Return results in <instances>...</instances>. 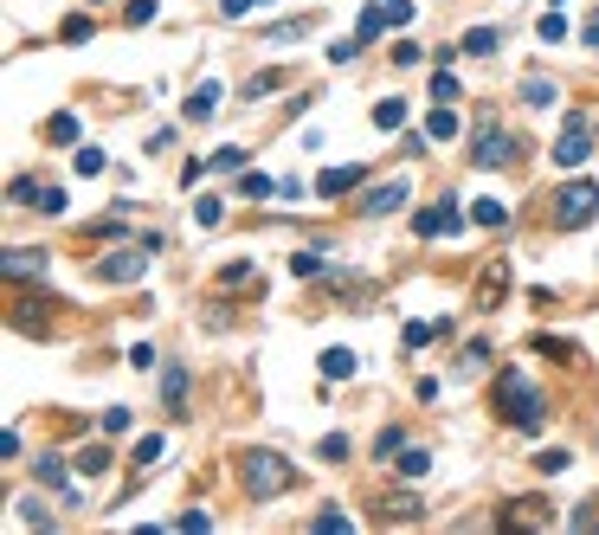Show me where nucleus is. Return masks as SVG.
<instances>
[{
	"mask_svg": "<svg viewBox=\"0 0 599 535\" xmlns=\"http://www.w3.org/2000/svg\"><path fill=\"white\" fill-rule=\"evenodd\" d=\"M490 407H497V419L515 426V433H541V426H548V393H541L535 374H522V368H503V374H497Z\"/></svg>",
	"mask_w": 599,
	"mask_h": 535,
	"instance_id": "obj_1",
	"label": "nucleus"
},
{
	"mask_svg": "<svg viewBox=\"0 0 599 535\" xmlns=\"http://www.w3.org/2000/svg\"><path fill=\"white\" fill-rule=\"evenodd\" d=\"M239 484H245V497L271 503V497H284L296 484V465L284 458V451H271V445H245L239 451Z\"/></svg>",
	"mask_w": 599,
	"mask_h": 535,
	"instance_id": "obj_2",
	"label": "nucleus"
},
{
	"mask_svg": "<svg viewBox=\"0 0 599 535\" xmlns=\"http://www.w3.org/2000/svg\"><path fill=\"white\" fill-rule=\"evenodd\" d=\"M548 213H554L561 232H580L587 220H599V181H561L554 200H548Z\"/></svg>",
	"mask_w": 599,
	"mask_h": 535,
	"instance_id": "obj_3",
	"label": "nucleus"
},
{
	"mask_svg": "<svg viewBox=\"0 0 599 535\" xmlns=\"http://www.w3.org/2000/svg\"><path fill=\"white\" fill-rule=\"evenodd\" d=\"M503 162H515V136L497 129V117H483L477 142H471V168H503Z\"/></svg>",
	"mask_w": 599,
	"mask_h": 535,
	"instance_id": "obj_4",
	"label": "nucleus"
},
{
	"mask_svg": "<svg viewBox=\"0 0 599 535\" xmlns=\"http://www.w3.org/2000/svg\"><path fill=\"white\" fill-rule=\"evenodd\" d=\"M587 149H593V117L587 110H567V129H561V142H554V168H580Z\"/></svg>",
	"mask_w": 599,
	"mask_h": 535,
	"instance_id": "obj_5",
	"label": "nucleus"
},
{
	"mask_svg": "<svg viewBox=\"0 0 599 535\" xmlns=\"http://www.w3.org/2000/svg\"><path fill=\"white\" fill-rule=\"evenodd\" d=\"M413 0H368L361 7V39H380L387 33V26H413Z\"/></svg>",
	"mask_w": 599,
	"mask_h": 535,
	"instance_id": "obj_6",
	"label": "nucleus"
},
{
	"mask_svg": "<svg viewBox=\"0 0 599 535\" xmlns=\"http://www.w3.org/2000/svg\"><path fill=\"white\" fill-rule=\"evenodd\" d=\"M406 200H413V187H406V181H380V187L361 194V220H387V213H400Z\"/></svg>",
	"mask_w": 599,
	"mask_h": 535,
	"instance_id": "obj_7",
	"label": "nucleus"
},
{
	"mask_svg": "<svg viewBox=\"0 0 599 535\" xmlns=\"http://www.w3.org/2000/svg\"><path fill=\"white\" fill-rule=\"evenodd\" d=\"M457 226H465V220H457V200H451V194H445V200H432V207L419 213V220H413V232H419V239H451Z\"/></svg>",
	"mask_w": 599,
	"mask_h": 535,
	"instance_id": "obj_8",
	"label": "nucleus"
},
{
	"mask_svg": "<svg viewBox=\"0 0 599 535\" xmlns=\"http://www.w3.org/2000/svg\"><path fill=\"white\" fill-rule=\"evenodd\" d=\"M142 272H149L142 252H110V258H97V278H103V284H135Z\"/></svg>",
	"mask_w": 599,
	"mask_h": 535,
	"instance_id": "obj_9",
	"label": "nucleus"
},
{
	"mask_svg": "<svg viewBox=\"0 0 599 535\" xmlns=\"http://www.w3.org/2000/svg\"><path fill=\"white\" fill-rule=\"evenodd\" d=\"M522 523H554V510H548V497H515V503H503V516H497V529H522Z\"/></svg>",
	"mask_w": 599,
	"mask_h": 535,
	"instance_id": "obj_10",
	"label": "nucleus"
},
{
	"mask_svg": "<svg viewBox=\"0 0 599 535\" xmlns=\"http://www.w3.org/2000/svg\"><path fill=\"white\" fill-rule=\"evenodd\" d=\"M361 174H368L361 162H342V168H322V174H316V194H322V200H336V194H348V187H361Z\"/></svg>",
	"mask_w": 599,
	"mask_h": 535,
	"instance_id": "obj_11",
	"label": "nucleus"
},
{
	"mask_svg": "<svg viewBox=\"0 0 599 535\" xmlns=\"http://www.w3.org/2000/svg\"><path fill=\"white\" fill-rule=\"evenodd\" d=\"M374 516H380V523H393V516L413 523V516H419V497H413V490H380V497H374Z\"/></svg>",
	"mask_w": 599,
	"mask_h": 535,
	"instance_id": "obj_12",
	"label": "nucleus"
},
{
	"mask_svg": "<svg viewBox=\"0 0 599 535\" xmlns=\"http://www.w3.org/2000/svg\"><path fill=\"white\" fill-rule=\"evenodd\" d=\"M33 477H39L45 490H59V497L71 503V484H65V458H59V451H39V458H33Z\"/></svg>",
	"mask_w": 599,
	"mask_h": 535,
	"instance_id": "obj_13",
	"label": "nucleus"
},
{
	"mask_svg": "<svg viewBox=\"0 0 599 535\" xmlns=\"http://www.w3.org/2000/svg\"><path fill=\"white\" fill-rule=\"evenodd\" d=\"M7 278H13V284H26V278H33V284H39V278H45V252H26V246H13V252H7Z\"/></svg>",
	"mask_w": 599,
	"mask_h": 535,
	"instance_id": "obj_14",
	"label": "nucleus"
},
{
	"mask_svg": "<svg viewBox=\"0 0 599 535\" xmlns=\"http://www.w3.org/2000/svg\"><path fill=\"white\" fill-rule=\"evenodd\" d=\"M161 407L181 419V407H187V368H161Z\"/></svg>",
	"mask_w": 599,
	"mask_h": 535,
	"instance_id": "obj_15",
	"label": "nucleus"
},
{
	"mask_svg": "<svg viewBox=\"0 0 599 535\" xmlns=\"http://www.w3.org/2000/svg\"><path fill=\"white\" fill-rule=\"evenodd\" d=\"M220 97H226V91H220V85H213V77H206V85H200L194 97H187V123H206L213 110H220Z\"/></svg>",
	"mask_w": 599,
	"mask_h": 535,
	"instance_id": "obj_16",
	"label": "nucleus"
},
{
	"mask_svg": "<svg viewBox=\"0 0 599 535\" xmlns=\"http://www.w3.org/2000/svg\"><path fill=\"white\" fill-rule=\"evenodd\" d=\"M457 129H465V117H457V110H451V103H439V110H432V117H425V136H432V142H451V136H457Z\"/></svg>",
	"mask_w": 599,
	"mask_h": 535,
	"instance_id": "obj_17",
	"label": "nucleus"
},
{
	"mask_svg": "<svg viewBox=\"0 0 599 535\" xmlns=\"http://www.w3.org/2000/svg\"><path fill=\"white\" fill-rule=\"evenodd\" d=\"M220 290H258V264H245V258H232L226 272H220Z\"/></svg>",
	"mask_w": 599,
	"mask_h": 535,
	"instance_id": "obj_18",
	"label": "nucleus"
},
{
	"mask_svg": "<svg viewBox=\"0 0 599 535\" xmlns=\"http://www.w3.org/2000/svg\"><path fill=\"white\" fill-rule=\"evenodd\" d=\"M497 45H503V33H497V26H471V33H465V52H471V59H490Z\"/></svg>",
	"mask_w": 599,
	"mask_h": 535,
	"instance_id": "obj_19",
	"label": "nucleus"
},
{
	"mask_svg": "<svg viewBox=\"0 0 599 535\" xmlns=\"http://www.w3.org/2000/svg\"><path fill=\"white\" fill-rule=\"evenodd\" d=\"M355 374V355L348 349H322V381H348Z\"/></svg>",
	"mask_w": 599,
	"mask_h": 535,
	"instance_id": "obj_20",
	"label": "nucleus"
},
{
	"mask_svg": "<svg viewBox=\"0 0 599 535\" xmlns=\"http://www.w3.org/2000/svg\"><path fill=\"white\" fill-rule=\"evenodd\" d=\"M400 123H406V103L400 97H380L374 103V129H400Z\"/></svg>",
	"mask_w": 599,
	"mask_h": 535,
	"instance_id": "obj_21",
	"label": "nucleus"
},
{
	"mask_svg": "<svg viewBox=\"0 0 599 535\" xmlns=\"http://www.w3.org/2000/svg\"><path fill=\"white\" fill-rule=\"evenodd\" d=\"M503 290H509V272H503V264H490V278H483V290H477V304L490 310V304L503 297Z\"/></svg>",
	"mask_w": 599,
	"mask_h": 535,
	"instance_id": "obj_22",
	"label": "nucleus"
},
{
	"mask_svg": "<svg viewBox=\"0 0 599 535\" xmlns=\"http://www.w3.org/2000/svg\"><path fill=\"white\" fill-rule=\"evenodd\" d=\"M445 323H432V316H413V323H406V349H425L432 336H439Z\"/></svg>",
	"mask_w": 599,
	"mask_h": 535,
	"instance_id": "obj_23",
	"label": "nucleus"
},
{
	"mask_svg": "<svg viewBox=\"0 0 599 535\" xmlns=\"http://www.w3.org/2000/svg\"><path fill=\"white\" fill-rule=\"evenodd\" d=\"M278 85H284V71H258L252 85H239V97L252 103V97H271V91H278Z\"/></svg>",
	"mask_w": 599,
	"mask_h": 535,
	"instance_id": "obj_24",
	"label": "nucleus"
},
{
	"mask_svg": "<svg viewBox=\"0 0 599 535\" xmlns=\"http://www.w3.org/2000/svg\"><path fill=\"white\" fill-rule=\"evenodd\" d=\"M522 103H535V110L554 103V77H522Z\"/></svg>",
	"mask_w": 599,
	"mask_h": 535,
	"instance_id": "obj_25",
	"label": "nucleus"
},
{
	"mask_svg": "<svg viewBox=\"0 0 599 535\" xmlns=\"http://www.w3.org/2000/svg\"><path fill=\"white\" fill-rule=\"evenodd\" d=\"M471 220H477V226H509V207H503V200H477Z\"/></svg>",
	"mask_w": 599,
	"mask_h": 535,
	"instance_id": "obj_26",
	"label": "nucleus"
},
{
	"mask_svg": "<svg viewBox=\"0 0 599 535\" xmlns=\"http://www.w3.org/2000/svg\"><path fill=\"white\" fill-rule=\"evenodd\" d=\"M348 529H355V523H348L342 510H322V516L310 523V535H348Z\"/></svg>",
	"mask_w": 599,
	"mask_h": 535,
	"instance_id": "obj_27",
	"label": "nucleus"
},
{
	"mask_svg": "<svg viewBox=\"0 0 599 535\" xmlns=\"http://www.w3.org/2000/svg\"><path fill=\"white\" fill-rule=\"evenodd\" d=\"M103 168H110V162H103V149H77V162H71V174H103Z\"/></svg>",
	"mask_w": 599,
	"mask_h": 535,
	"instance_id": "obj_28",
	"label": "nucleus"
},
{
	"mask_svg": "<svg viewBox=\"0 0 599 535\" xmlns=\"http://www.w3.org/2000/svg\"><path fill=\"white\" fill-rule=\"evenodd\" d=\"M129 426H135V419H129V407H110V413L97 419V433H103V439H117V433H129Z\"/></svg>",
	"mask_w": 599,
	"mask_h": 535,
	"instance_id": "obj_29",
	"label": "nucleus"
},
{
	"mask_svg": "<svg viewBox=\"0 0 599 535\" xmlns=\"http://www.w3.org/2000/svg\"><path fill=\"white\" fill-rule=\"evenodd\" d=\"M45 136L59 142V149H65V142H77V117H52V123H45Z\"/></svg>",
	"mask_w": 599,
	"mask_h": 535,
	"instance_id": "obj_30",
	"label": "nucleus"
},
{
	"mask_svg": "<svg viewBox=\"0 0 599 535\" xmlns=\"http://www.w3.org/2000/svg\"><path fill=\"white\" fill-rule=\"evenodd\" d=\"M103 465H110V451H103V445H85V451H77V471H91V477H97Z\"/></svg>",
	"mask_w": 599,
	"mask_h": 535,
	"instance_id": "obj_31",
	"label": "nucleus"
},
{
	"mask_svg": "<svg viewBox=\"0 0 599 535\" xmlns=\"http://www.w3.org/2000/svg\"><path fill=\"white\" fill-rule=\"evenodd\" d=\"M535 33L554 45V39H567V20H561V13H541V20H535Z\"/></svg>",
	"mask_w": 599,
	"mask_h": 535,
	"instance_id": "obj_32",
	"label": "nucleus"
},
{
	"mask_svg": "<svg viewBox=\"0 0 599 535\" xmlns=\"http://www.w3.org/2000/svg\"><path fill=\"white\" fill-rule=\"evenodd\" d=\"M239 194L245 200H264L271 194V174H239Z\"/></svg>",
	"mask_w": 599,
	"mask_h": 535,
	"instance_id": "obj_33",
	"label": "nucleus"
},
{
	"mask_svg": "<svg viewBox=\"0 0 599 535\" xmlns=\"http://www.w3.org/2000/svg\"><path fill=\"white\" fill-rule=\"evenodd\" d=\"M290 278H322V258L316 252H296L290 258Z\"/></svg>",
	"mask_w": 599,
	"mask_h": 535,
	"instance_id": "obj_34",
	"label": "nucleus"
},
{
	"mask_svg": "<svg viewBox=\"0 0 599 535\" xmlns=\"http://www.w3.org/2000/svg\"><path fill=\"white\" fill-rule=\"evenodd\" d=\"M432 103H457V77H451V71L432 77Z\"/></svg>",
	"mask_w": 599,
	"mask_h": 535,
	"instance_id": "obj_35",
	"label": "nucleus"
},
{
	"mask_svg": "<svg viewBox=\"0 0 599 535\" xmlns=\"http://www.w3.org/2000/svg\"><path fill=\"white\" fill-rule=\"evenodd\" d=\"M374 451H380V458H393V451H406V433H400V426H387V433L374 439Z\"/></svg>",
	"mask_w": 599,
	"mask_h": 535,
	"instance_id": "obj_36",
	"label": "nucleus"
},
{
	"mask_svg": "<svg viewBox=\"0 0 599 535\" xmlns=\"http://www.w3.org/2000/svg\"><path fill=\"white\" fill-rule=\"evenodd\" d=\"M20 523H33V529H52V510H45V503H33V497H26V503H20Z\"/></svg>",
	"mask_w": 599,
	"mask_h": 535,
	"instance_id": "obj_37",
	"label": "nucleus"
},
{
	"mask_svg": "<svg viewBox=\"0 0 599 535\" xmlns=\"http://www.w3.org/2000/svg\"><path fill=\"white\" fill-rule=\"evenodd\" d=\"M361 45H368L361 33H355V39H336V45H329V65H348V59H355V52H361Z\"/></svg>",
	"mask_w": 599,
	"mask_h": 535,
	"instance_id": "obj_38",
	"label": "nucleus"
},
{
	"mask_svg": "<svg viewBox=\"0 0 599 535\" xmlns=\"http://www.w3.org/2000/svg\"><path fill=\"white\" fill-rule=\"evenodd\" d=\"M59 39H71V45H77V39H91V20H85V13H71V20L59 26Z\"/></svg>",
	"mask_w": 599,
	"mask_h": 535,
	"instance_id": "obj_39",
	"label": "nucleus"
},
{
	"mask_svg": "<svg viewBox=\"0 0 599 535\" xmlns=\"http://www.w3.org/2000/svg\"><path fill=\"white\" fill-rule=\"evenodd\" d=\"M194 220H200V226H220V220H226V207H220V200H213V194H206V200L194 207Z\"/></svg>",
	"mask_w": 599,
	"mask_h": 535,
	"instance_id": "obj_40",
	"label": "nucleus"
},
{
	"mask_svg": "<svg viewBox=\"0 0 599 535\" xmlns=\"http://www.w3.org/2000/svg\"><path fill=\"white\" fill-rule=\"evenodd\" d=\"M425 465H432L425 451H400V477H425Z\"/></svg>",
	"mask_w": 599,
	"mask_h": 535,
	"instance_id": "obj_41",
	"label": "nucleus"
},
{
	"mask_svg": "<svg viewBox=\"0 0 599 535\" xmlns=\"http://www.w3.org/2000/svg\"><path fill=\"white\" fill-rule=\"evenodd\" d=\"M316 451H322V458H329V465H336V458H348V433H329V439H322Z\"/></svg>",
	"mask_w": 599,
	"mask_h": 535,
	"instance_id": "obj_42",
	"label": "nucleus"
},
{
	"mask_svg": "<svg viewBox=\"0 0 599 535\" xmlns=\"http://www.w3.org/2000/svg\"><path fill=\"white\" fill-rule=\"evenodd\" d=\"M310 33V20H278V26H271V39H304Z\"/></svg>",
	"mask_w": 599,
	"mask_h": 535,
	"instance_id": "obj_43",
	"label": "nucleus"
},
{
	"mask_svg": "<svg viewBox=\"0 0 599 535\" xmlns=\"http://www.w3.org/2000/svg\"><path fill=\"white\" fill-rule=\"evenodd\" d=\"M33 207H39V213H65V194H59V187H39Z\"/></svg>",
	"mask_w": 599,
	"mask_h": 535,
	"instance_id": "obj_44",
	"label": "nucleus"
},
{
	"mask_svg": "<svg viewBox=\"0 0 599 535\" xmlns=\"http://www.w3.org/2000/svg\"><path fill=\"white\" fill-rule=\"evenodd\" d=\"M181 529H187V535H206V529H213V516H206V510H187V516H181Z\"/></svg>",
	"mask_w": 599,
	"mask_h": 535,
	"instance_id": "obj_45",
	"label": "nucleus"
},
{
	"mask_svg": "<svg viewBox=\"0 0 599 535\" xmlns=\"http://www.w3.org/2000/svg\"><path fill=\"white\" fill-rule=\"evenodd\" d=\"M91 232H97V239H129V226H123V220H91Z\"/></svg>",
	"mask_w": 599,
	"mask_h": 535,
	"instance_id": "obj_46",
	"label": "nucleus"
},
{
	"mask_svg": "<svg viewBox=\"0 0 599 535\" xmlns=\"http://www.w3.org/2000/svg\"><path fill=\"white\" fill-rule=\"evenodd\" d=\"M13 200H39V181H26V174H13V187H7Z\"/></svg>",
	"mask_w": 599,
	"mask_h": 535,
	"instance_id": "obj_47",
	"label": "nucleus"
},
{
	"mask_svg": "<svg viewBox=\"0 0 599 535\" xmlns=\"http://www.w3.org/2000/svg\"><path fill=\"white\" fill-rule=\"evenodd\" d=\"M155 20V0H129V26H149Z\"/></svg>",
	"mask_w": 599,
	"mask_h": 535,
	"instance_id": "obj_48",
	"label": "nucleus"
},
{
	"mask_svg": "<svg viewBox=\"0 0 599 535\" xmlns=\"http://www.w3.org/2000/svg\"><path fill=\"white\" fill-rule=\"evenodd\" d=\"M206 168H245V149H220V155H213Z\"/></svg>",
	"mask_w": 599,
	"mask_h": 535,
	"instance_id": "obj_49",
	"label": "nucleus"
},
{
	"mask_svg": "<svg viewBox=\"0 0 599 535\" xmlns=\"http://www.w3.org/2000/svg\"><path fill=\"white\" fill-rule=\"evenodd\" d=\"M155 458H161V439H155V433H149V439H142V445H135V465H155Z\"/></svg>",
	"mask_w": 599,
	"mask_h": 535,
	"instance_id": "obj_50",
	"label": "nucleus"
},
{
	"mask_svg": "<svg viewBox=\"0 0 599 535\" xmlns=\"http://www.w3.org/2000/svg\"><path fill=\"white\" fill-rule=\"evenodd\" d=\"M220 13H226V20H239V13H252V0H220Z\"/></svg>",
	"mask_w": 599,
	"mask_h": 535,
	"instance_id": "obj_51",
	"label": "nucleus"
},
{
	"mask_svg": "<svg viewBox=\"0 0 599 535\" xmlns=\"http://www.w3.org/2000/svg\"><path fill=\"white\" fill-rule=\"evenodd\" d=\"M587 45H599V13H593V20H587Z\"/></svg>",
	"mask_w": 599,
	"mask_h": 535,
	"instance_id": "obj_52",
	"label": "nucleus"
}]
</instances>
